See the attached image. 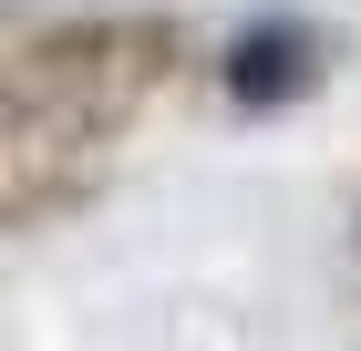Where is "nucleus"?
<instances>
[{"instance_id": "f03ea898", "label": "nucleus", "mask_w": 361, "mask_h": 351, "mask_svg": "<svg viewBox=\"0 0 361 351\" xmlns=\"http://www.w3.org/2000/svg\"><path fill=\"white\" fill-rule=\"evenodd\" d=\"M320 73H331V31L300 11H258L227 42V104L238 114H289L300 93H320Z\"/></svg>"}, {"instance_id": "f257e3e1", "label": "nucleus", "mask_w": 361, "mask_h": 351, "mask_svg": "<svg viewBox=\"0 0 361 351\" xmlns=\"http://www.w3.org/2000/svg\"><path fill=\"white\" fill-rule=\"evenodd\" d=\"M176 62H186V31L176 21H62V31H31L11 52V124H21V145L42 124H124V104L166 93Z\"/></svg>"}]
</instances>
